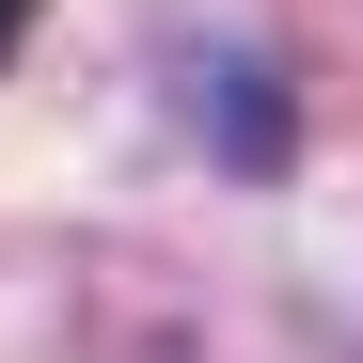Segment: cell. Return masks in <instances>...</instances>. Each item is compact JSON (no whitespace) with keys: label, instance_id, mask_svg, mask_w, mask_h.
I'll return each instance as SVG.
<instances>
[{"label":"cell","instance_id":"6da1fadb","mask_svg":"<svg viewBox=\"0 0 363 363\" xmlns=\"http://www.w3.org/2000/svg\"><path fill=\"white\" fill-rule=\"evenodd\" d=\"M206 111H221V143H206L221 174H284V158H300V143H284V79H237V64H221Z\"/></svg>","mask_w":363,"mask_h":363},{"label":"cell","instance_id":"7a4b0ae2","mask_svg":"<svg viewBox=\"0 0 363 363\" xmlns=\"http://www.w3.org/2000/svg\"><path fill=\"white\" fill-rule=\"evenodd\" d=\"M0 64H16V16H0Z\"/></svg>","mask_w":363,"mask_h":363},{"label":"cell","instance_id":"3957f363","mask_svg":"<svg viewBox=\"0 0 363 363\" xmlns=\"http://www.w3.org/2000/svg\"><path fill=\"white\" fill-rule=\"evenodd\" d=\"M0 16H16V32H32V0H0Z\"/></svg>","mask_w":363,"mask_h":363}]
</instances>
